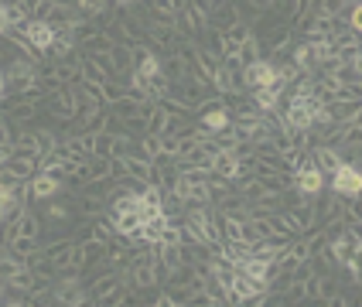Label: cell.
I'll return each mask as SVG.
<instances>
[{
	"label": "cell",
	"instance_id": "11",
	"mask_svg": "<svg viewBox=\"0 0 362 307\" xmlns=\"http://www.w3.org/2000/svg\"><path fill=\"white\" fill-rule=\"evenodd\" d=\"M161 76V55L151 48V52H144V59L137 61V68H134V79L137 82H151Z\"/></svg>",
	"mask_w": 362,
	"mask_h": 307
},
{
	"label": "cell",
	"instance_id": "3",
	"mask_svg": "<svg viewBox=\"0 0 362 307\" xmlns=\"http://www.w3.org/2000/svg\"><path fill=\"white\" fill-rule=\"evenodd\" d=\"M274 79H277V61L253 59L243 65V85H246V92H253V89H260V85H270Z\"/></svg>",
	"mask_w": 362,
	"mask_h": 307
},
{
	"label": "cell",
	"instance_id": "7",
	"mask_svg": "<svg viewBox=\"0 0 362 307\" xmlns=\"http://www.w3.org/2000/svg\"><path fill=\"white\" fill-rule=\"evenodd\" d=\"M212 178H222V181H236L240 178V157H236V150L212 154Z\"/></svg>",
	"mask_w": 362,
	"mask_h": 307
},
{
	"label": "cell",
	"instance_id": "10",
	"mask_svg": "<svg viewBox=\"0 0 362 307\" xmlns=\"http://www.w3.org/2000/svg\"><path fill=\"white\" fill-rule=\"evenodd\" d=\"M161 76L168 82H181V79H188L192 76V65L181 59V55H175V52H164V59H161Z\"/></svg>",
	"mask_w": 362,
	"mask_h": 307
},
{
	"label": "cell",
	"instance_id": "9",
	"mask_svg": "<svg viewBox=\"0 0 362 307\" xmlns=\"http://www.w3.org/2000/svg\"><path fill=\"white\" fill-rule=\"evenodd\" d=\"M328 106V116H332V123H352V120H362V106L359 100H335V102H325Z\"/></svg>",
	"mask_w": 362,
	"mask_h": 307
},
{
	"label": "cell",
	"instance_id": "2",
	"mask_svg": "<svg viewBox=\"0 0 362 307\" xmlns=\"http://www.w3.org/2000/svg\"><path fill=\"white\" fill-rule=\"evenodd\" d=\"M24 188H28V198H31V202H48V198H55V195L65 191V178L55 174V171L38 167V171H35V178L24 184Z\"/></svg>",
	"mask_w": 362,
	"mask_h": 307
},
{
	"label": "cell",
	"instance_id": "14",
	"mask_svg": "<svg viewBox=\"0 0 362 307\" xmlns=\"http://www.w3.org/2000/svg\"><path fill=\"white\" fill-rule=\"evenodd\" d=\"M137 109H141V100H134V96H120V100L106 102V113L113 120H130V116H137Z\"/></svg>",
	"mask_w": 362,
	"mask_h": 307
},
{
	"label": "cell",
	"instance_id": "12",
	"mask_svg": "<svg viewBox=\"0 0 362 307\" xmlns=\"http://www.w3.org/2000/svg\"><path fill=\"white\" fill-rule=\"evenodd\" d=\"M45 219L48 222H72L76 219V208H72V198H48V208H45Z\"/></svg>",
	"mask_w": 362,
	"mask_h": 307
},
{
	"label": "cell",
	"instance_id": "15",
	"mask_svg": "<svg viewBox=\"0 0 362 307\" xmlns=\"http://www.w3.org/2000/svg\"><path fill=\"white\" fill-rule=\"evenodd\" d=\"M18 219H21V236H28V239H41V215H35V208H31V205H21Z\"/></svg>",
	"mask_w": 362,
	"mask_h": 307
},
{
	"label": "cell",
	"instance_id": "4",
	"mask_svg": "<svg viewBox=\"0 0 362 307\" xmlns=\"http://www.w3.org/2000/svg\"><path fill=\"white\" fill-rule=\"evenodd\" d=\"M21 31L28 35V44L35 48V55H38V59L48 52V48H52V41H55V35H59V31H55L48 20H38V18L24 20V24H21Z\"/></svg>",
	"mask_w": 362,
	"mask_h": 307
},
{
	"label": "cell",
	"instance_id": "8",
	"mask_svg": "<svg viewBox=\"0 0 362 307\" xmlns=\"http://www.w3.org/2000/svg\"><path fill=\"white\" fill-rule=\"evenodd\" d=\"M311 164H315V167L322 171L325 178H328V174H332V171H335V167L342 164V154H339V147H328V143H315V147H311Z\"/></svg>",
	"mask_w": 362,
	"mask_h": 307
},
{
	"label": "cell",
	"instance_id": "13",
	"mask_svg": "<svg viewBox=\"0 0 362 307\" xmlns=\"http://www.w3.org/2000/svg\"><path fill=\"white\" fill-rule=\"evenodd\" d=\"M82 137H86V147H89V157H110V150H113V133L110 130L82 133Z\"/></svg>",
	"mask_w": 362,
	"mask_h": 307
},
{
	"label": "cell",
	"instance_id": "17",
	"mask_svg": "<svg viewBox=\"0 0 362 307\" xmlns=\"http://www.w3.org/2000/svg\"><path fill=\"white\" fill-rule=\"evenodd\" d=\"M11 28V11H7V4H0V35Z\"/></svg>",
	"mask_w": 362,
	"mask_h": 307
},
{
	"label": "cell",
	"instance_id": "5",
	"mask_svg": "<svg viewBox=\"0 0 362 307\" xmlns=\"http://www.w3.org/2000/svg\"><path fill=\"white\" fill-rule=\"evenodd\" d=\"M72 243H76L72 236H59V239H52L48 246H41V256L55 266V273L72 266Z\"/></svg>",
	"mask_w": 362,
	"mask_h": 307
},
{
	"label": "cell",
	"instance_id": "6",
	"mask_svg": "<svg viewBox=\"0 0 362 307\" xmlns=\"http://www.w3.org/2000/svg\"><path fill=\"white\" fill-rule=\"evenodd\" d=\"M291 184H294L301 195H322V191H325V174L311 161H308L304 167H298V171L291 174Z\"/></svg>",
	"mask_w": 362,
	"mask_h": 307
},
{
	"label": "cell",
	"instance_id": "1",
	"mask_svg": "<svg viewBox=\"0 0 362 307\" xmlns=\"http://www.w3.org/2000/svg\"><path fill=\"white\" fill-rule=\"evenodd\" d=\"M328 188H332V195H339V198H359V191H362V171H359V164H349L342 161L328 178Z\"/></svg>",
	"mask_w": 362,
	"mask_h": 307
},
{
	"label": "cell",
	"instance_id": "16",
	"mask_svg": "<svg viewBox=\"0 0 362 307\" xmlns=\"http://www.w3.org/2000/svg\"><path fill=\"white\" fill-rule=\"evenodd\" d=\"M113 48V38L106 35V31H100V35H93L89 41H82V55H106Z\"/></svg>",
	"mask_w": 362,
	"mask_h": 307
}]
</instances>
